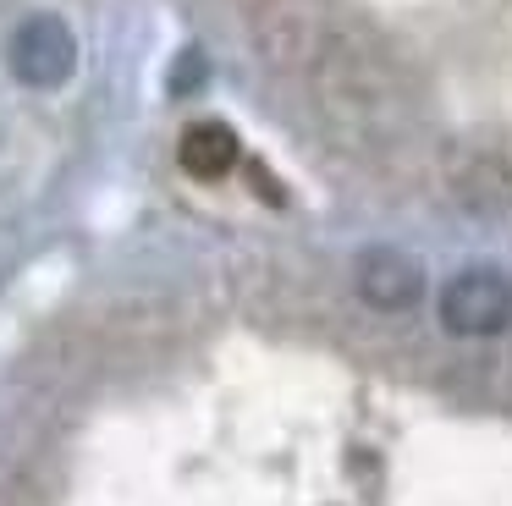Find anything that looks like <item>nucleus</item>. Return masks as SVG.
Segmentation results:
<instances>
[{"label":"nucleus","instance_id":"nucleus-3","mask_svg":"<svg viewBox=\"0 0 512 506\" xmlns=\"http://www.w3.org/2000/svg\"><path fill=\"white\" fill-rule=\"evenodd\" d=\"M6 61H12V77L23 88H61L72 72H78V39H72L67 17L56 11H34V17L17 22L12 44H6Z\"/></svg>","mask_w":512,"mask_h":506},{"label":"nucleus","instance_id":"nucleus-6","mask_svg":"<svg viewBox=\"0 0 512 506\" xmlns=\"http://www.w3.org/2000/svg\"><path fill=\"white\" fill-rule=\"evenodd\" d=\"M177 160H182V171L199 176V182H221V176L243 160V143H237V132L226 127V121H193L177 143Z\"/></svg>","mask_w":512,"mask_h":506},{"label":"nucleus","instance_id":"nucleus-1","mask_svg":"<svg viewBox=\"0 0 512 506\" xmlns=\"http://www.w3.org/2000/svg\"><path fill=\"white\" fill-rule=\"evenodd\" d=\"M314 94L331 110L336 127L358 132V138H386L402 121V83L369 44L325 33L320 55H314Z\"/></svg>","mask_w":512,"mask_h":506},{"label":"nucleus","instance_id":"nucleus-2","mask_svg":"<svg viewBox=\"0 0 512 506\" xmlns=\"http://www.w3.org/2000/svg\"><path fill=\"white\" fill-rule=\"evenodd\" d=\"M441 187L452 204L479 220H512V143L507 138H452L441 149Z\"/></svg>","mask_w":512,"mask_h":506},{"label":"nucleus","instance_id":"nucleus-4","mask_svg":"<svg viewBox=\"0 0 512 506\" xmlns=\"http://www.w3.org/2000/svg\"><path fill=\"white\" fill-rule=\"evenodd\" d=\"M441 325L452 336H501L512 325V275L468 264L441 286Z\"/></svg>","mask_w":512,"mask_h":506},{"label":"nucleus","instance_id":"nucleus-5","mask_svg":"<svg viewBox=\"0 0 512 506\" xmlns=\"http://www.w3.org/2000/svg\"><path fill=\"white\" fill-rule=\"evenodd\" d=\"M353 286L369 308L380 314H402L424 297V264L402 248H364L353 264Z\"/></svg>","mask_w":512,"mask_h":506},{"label":"nucleus","instance_id":"nucleus-7","mask_svg":"<svg viewBox=\"0 0 512 506\" xmlns=\"http://www.w3.org/2000/svg\"><path fill=\"white\" fill-rule=\"evenodd\" d=\"M199 83H204V55L199 50H182L177 61H171V94H193Z\"/></svg>","mask_w":512,"mask_h":506}]
</instances>
